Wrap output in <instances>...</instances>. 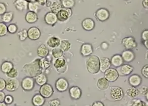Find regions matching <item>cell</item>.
<instances>
[{"mask_svg":"<svg viewBox=\"0 0 148 106\" xmlns=\"http://www.w3.org/2000/svg\"><path fill=\"white\" fill-rule=\"evenodd\" d=\"M142 38L144 41L148 40V30H144L142 33Z\"/></svg>","mask_w":148,"mask_h":106,"instance_id":"48","label":"cell"},{"mask_svg":"<svg viewBox=\"0 0 148 106\" xmlns=\"http://www.w3.org/2000/svg\"><path fill=\"white\" fill-rule=\"evenodd\" d=\"M14 14L12 11H7L2 16V22L4 23H10L14 18Z\"/></svg>","mask_w":148,"mask_h":106,"instance_id":"32","label":"cell"},{"mask_svg":"<svg viewBox=\"0 0 148 106\" xmlns=\"http://www.w3.org/2000/svg\"><path fill=\"white\" fill-rule=\"evenodd\" d=\"M38 20L37 14L34 12H27L25 15V20L29 24L35 23Z\"/></svg>","mask_w":148,"mask_h":106,"instance_id":"26","label":"cell"},{"mask_svg":"<svg viewBox=\"0 0 148 106\" xmlns=\"http://www.w3.org/2000/svg\"><path fill=\"white\" fill-rule=\"evenodd\" d=\"M6 81L5 80L0 78V91H3V89H5Z\"/></svg>","mask_w":148,"mask_h":106,"instance_id":"46","label":"cell"},{"mask_svg":"<svg viewBox=\"0 0 148 106\" xmlns=\"http://www.w3.org/2000/svg\"><path fill=\"white\" fill-rule=\"evenodd\" d=\"M13 101H14V98L11 95H8L5 96L4 102L7 104H10L13 102Z\"/></svg>","mask_w":148,"mask_h":106,"instance_id":"45","label":"cell"},{"mask_svg":"<svg viewBox=\"0 0 148 106\" xmlns=\"http://www.w3.org/2000/svg\"><path fill=\"white\" fill-rule=\"evenodd\" d=\"M8 32V26L6 24L3 22H0V37L6 35Z\"/></svg>","mask_w":148,"mask_h":106,"instance_id":"38","label":"cell"},{"mask_svg":"<svg viewBox=\"0 0 148 106\" xmlns=\"http://www.w3.org/2000/svg\"><path fill=\"white\" fill-rule=\"evenodd\" d=\"M132 105L133 106H147L145 102L140 99L134 100Z\"/></svg>","mask_w":148,"mask_h":106,"instance_id":"42","label":"cell"},{"mask_svg":"<svg viewBox=\"0 0 148 106\" xmlns=\"http://www.w3.org/2000/svg\"><path fill=\"white\" fill-rule=\"evenodd\" d=\"M145 97H146V99L148 101V90L147 92L145 94Z\"/></svg>","mask_w":148,"mask_h":106,"instance_id":"57","label":"cell"},{"mask_svg":"<svg viewBox=\"0 0 148 106\" xmlns=\"http://www.w3.org/2000/svg\"><path fill=\"white\" fill-rule=\"evenodd\" d=\"M44 20L46 24L49 25H53L58 20L56 14L51 11L49 12L46 14L45 16Z\"/></svg>","mask_w":148,"mask_h":106,"instance_id":"17","label":"cell"},{"mask_svg":"<svg viewBox=\"0 0 148 106\" xmlns=\"http://www.w3.org/2000/svg\"><path fill=\"white\" fill-rule=\"evenodd\" d=\"M110 95L114 101H120L124 96V92L121 88L119 86H114L111 88Z\"/></svg>","mask_w":148,"mask_h":106,"instance_id":"2","label":"cell"},{"mask_svg":"<svg viewBox=\"0 0 148 106\" xmlns=\"http://www.w3.org/2000/svg\"><path fill=\"white\" fill-rule=\"evenodd\" d=\"M35 81L38 85L41 86L42 85L47 84V78L45 74L40 73L37 76H36Z\"/></svg>","mask_w":148,"mask_h":106,"instance_id":"29","label":"cell"},{"mask_svg":"<svg viewBox=\"0 0 148 106\" xmlns=\"http://www.w3.org/2000/svg\"><path fill=\"white\" fill-rule=\"evenodd\" d=\"M53 89L52 86L49 84L42 85L40 89V94L44 98H49L53 93Z\"/></svg>","mask_w":148,"mask_h":106,"instance_id":"7","label":"cell"},{"mask_svg":"<svg viewBox=\"0 0 148 106\" xmlns=\"http://www.w3.org/2000/svg\"><path fill=\"white\" fill-rule=\"evenodd\" d=\"M28 37L32 41H37L39 39L41 35L40 29L36 27H31L27 30Z\"/></svg>","mask_w":148,"mask_h":106,"instance_id":"11","label":"cell"},{"mask_svg":"<svg viewBox=\"0 0 148 106\" xmlns=\"http://www.w3.org/2000/svg\"><path fill=\"white\" fill-rule=\"evenodd\" d=\"M140 93H141L142 94H145L148 91V88L146 86H142L141 88H140L139 89Z\"/></svg>","mask_w":148,"mask_h":106,"instance_id":"49","label":"cell"},{"mask_svg":"<svg viewBox=\"0 0 148 106\" xmlns=\"http://www.w3.org/2000/svg\"><path fill=\"white\" fill-rule=\"evenodd\" d=\"M74 0H62L61 4L65 9H71L75 5Z\"/></svg>","mask_w":148,"mask_h":106,"instance_id":"37","label":"cell"},{"mask_svg":"<svg viewBox=\"0 0 148 106\" xmlns=\"http://www.w3.org/2000/svg\"><path fill=\"white\" fill-rule=\"evenodd\" d=\"M60 41V39L58 37L52 36L47 40V44L49 47L54 49L59 47Z\"/></svg>","mask_w":148,"mask_h":106,"instance_id":"24","label":"cell"},{"mask_svg":"<svg viewBox=\"0 0 148 106\" xmlns=\"http://www.w3.org/2000/svg\"><path fill=\"white\" fill-rule=\"evenodd\" d=\"M56 88L59 92H64L67 90L69 87V82L64 78H60L56 81Z\"/></svg>","mask_w":148,"mask_h":106,"instance_id":"5","label":"cell"},{"mask_svg":"<svg viewBox=\"0 0 148 106\" xmlns=\"http://www.w3.org/2000/svg\"><path fill=\"white\" fill-rule=\"evenodd\" d=\"M62 9L63 7L61 3L58 1L53 2L51 5V11L56 14Z\"/></svg>","mask_w":148,"mask_h":106,"instance_id":"33","label":"cell"},{"mask_svg":"<svg viewBox=\"0 0 148 106\" xmlns=\"http://www.w3.org/2000/svg\"><path fill=\"white\" fill-rule=\"evenodd\" d=\"M17 35L18 36L19 39H20V41H25L26 38L28 37L27 30L25 29L22 30L18 32Z\"/></svg>","mask_w":148,"mask_h":106,"instance_id":"39","label":"cell"},{"mask_svg":"<svg viewBox=\"0 0 148 106\" xmlns=\"http://www.w3.org/2000/svg\"><path fill=\"white\" fill-rule=\"evenodd\" d=\"M34 85L35 81L30 77L24 78L22 80L21 86L24 90L30 91L34 88Z\"/></svg>","mask_w":148,"mask_h":106,"instance_id":"9","label":"cell"},{"mask_svg":"<svg viewBox=\"0 0 148 106\" xmlns=\"http://www.w3.org/2000/svg\"><path fill=\"white\" fill-rule=\"evenodd\" d=\"M69 94L73 99L77 100L79 99L82 95V89L77 86H72L69 89Z\"/></svg>","mask_w":148,"mask_h":106,"instance_id":"14","label":"cell"},{"mask_svg":"<svg viewBox=\"0 0 148 106\" xmlns=\"http://www.w3.org/2000/svg\"><path fill=\"white\" fill-rule=\"evenodd\" d=\"M86 66L88 72L96 74L100 71V59L97 56L91 55L86 61Z\"/></svg>","mask_w":148,"mask_h":106,"instance_id":"1","label":"cell"},{"mask_svg":"<svg viewBox=\"0 0 148 106\" xmlns=\"http://www.w3.org/2000/svg\"><path fill=\"white\" fill-rule=\"evenodd\" d=\"M72 14V10L71 9H62L56 14L57 19L60 21L63 22L71 17Z\"/></svg>","mask_w":148,"mask_h":106,"instance_id":"10","label":"cell"},{"mask_svg":"<svg viewBox=\"0 0 148 106\" xmlns=\"http://www.w3.org/2000/svg\"><path fill=\"white\" fill-rule=\"evenodd\" d=\"M142 78L139 75L133 74L130 76L128 79V82L131 86L138 87L142 82Z\"/></svg>","mask_w":148,"mask_h":106,"instance_id":"18","label":"cell"},{"mask_svg":"<svg viewBox=\"0 0 148 106\" xmlns=\"http://www.w3.org/2000/svg\"><path fill=\"white\" fill-rule=\"evenodd\" d=\"M126 92L127 95L131 98H135L140 94L139 89L133 86L128 88V89L126 90Z\"/></svg>","mask_w":148,"mask_h":106,"instance_id":"30","label":"cell"},{"mask_svg":"<svg viewBox=\"0 0 148 106\" xmlns=\"http://www.w3.org/2000/svg\"><path fill=\"white\" fill-rule=\"evenodd\" d=\"M45 99L40 94H36L32 98V103L35 106H42L44 104Z\"/></svg>","mask_w":148,"mask_h":106,"instance_id":"27","label":"cell"},{"mask_svg":"<svg viewBox=\"0 0 148 106\" xmlns=\"http://www.w3.org/2000/svg\"><path fill=\"white\" fill-rule=\"evenodd\" d=\"M7 6L3 3H0V15H3L7 12Z\"/></svg>","mask_w":148,"mask_h":106,"instance_id":"44","label":"cell"},{"mask_svg":"<svg viewBox=\"0 0 148 106\" xmlns=\"http://www.w3.org/2000/svg\"><path fill=\"white\" fill-rule=\"evenodd\" d=\"M146 58L147 59H148V51H147V52L146 53Z\"/></svg>","mask_w":148,"mask_h":106,"instance_id":"58","label":"cell"},{"mask_svg":"<svg viewBox=\"0 0 148 106\" xmlns=\"http://www.w3.org/2000/svg\"><path fill=\"white\" fill-rule=\"evenodd\" d=\"M110 12L107 9L101 8L98 9L96 12V18L101 22H104L108 20L110 17Z\"/></svg>","mask_w":148,"mask_h":106,"instance_id":"12","label":"cell"},{"mask_svg":"<svg viewBox=\"0 0 148 106\" xmlns=\"http://www.w3.org/2000/svg\"><path fill=\"white\" fill-rule=\"evenodd\" d=\"M144 45L145 46V47L148 50V41H144Z\"/></svg>","mask_w":148,"mask_h":106,"instance_id":"54","label":"cell"},{"mask_svg":"<svg viewBox=\"0 0 148 106\" xmlns=\"http://www.w3.org/2000/svg\"><path fill=\"white\" fill-rule=\"evenodd\" d=\"M18 28L15 24H10L8 26V31L9 33L14 34L17 32Z\"/></svg>","mask_w":148,"mask_h":106,"instance_id":"41","label":"cell"},{"mask_svg":"<svg viewBox=\"0 0 148 106\" xmlns=\"http://www.w3.org/2000/svg\"><path fill=\"white\" fill-rule=\"evenodd\" d=\"M133 69V67L130 65L123 64L118 68L116 70L120 76H128L132 72Z\"/></svg>","mask_w":148,"mask_h":106,"instance_id":"13","label":"cell"},{"mask_svg":"<svg viewBox=\"0 0 148 106\" xmlns=\"http://www.w3.org/2000/svg\"><path fill=\"white\" fill-rule=\"evenodd\" d=\"M71 43L69 41L64 39L61 41L58 47L61 50H62L63 52H65L69 50L71 48Z\"/></svg>","mask_w":148,"mask_h":106,"instance_id":"34","label":"cell"},{"mask_svg":"<svg viewBox=\"0 0 148 106\" xmlns=\"http://www.w3.org/2000/svg\"><path fill=\"white\" fill-rule=\"evenodd\" d=\"M64 52H63L62 50H61L59 47H57L56 48L52 49L51 54L53 57L55 59H58L62 57L63 56Z\"/></svg>","mask_w":148,"mask_h":106,"instance_id":"36","label":"cell"},{"mask_svg":"<svg viewBox=\"0 0 148 106\" xmlns=\"http://www.w3.org/2000/svg\"><path fill=\"white\" fill-rule=\"evenodd\" d=\"M14 5L18 11H22L28 9V3L25 0H15Z\"/></svg>","mask_w":148,"mask_h":106,"instance_id":"22","label":"cell"},{"mask_svg":"<svg viewBox=\"0 0 148 106\" xmlns=\"http://www.w3.org/2000/svg\"><path fill=\"white\" fill-rule=\"evenodd\" d=\"M28 3H33V2H37V0H25Z\"/></svg>","mask_w":148,"mask_h":106,"instance_id":"55","label":"cell"},{"mask_svg":"<svg viewBox=\"0 0 148 106\" xmlns=\"http://www.w3.org/2000/svg\"><path fill=\"white\" fill-rule=\"evenodd\" d=\"M121 56L123 61L126 62H132L135 59L134 53L130 50H127L123 51Z\"/></svg>","mask_w":148,"mask_h":106,"instance_id":"20","label":"cell"},{"mask_svg":"<svg viewBox=\"0 0 148 106\" xmlns=\"http://www.w3.org/2000/svg\"><path fill=\"white\" fill-rule=\"evenodd\" d=\"M141 73L144 77L148 79V64L143 66L141 70Z\"/></svg>","mask_w":148,"mask_h":106,"instance_id":"43","label":"cell"},{"mask_svg":"<svg viewBox=\"0 0 148 106\" xmlns=\"http://www.w3.org/2000/svg\"><path fill=\"white\" fill-rule=\"evenodd\" d=\"M47 0H37V2L40 5H46L47 3Z\"/></svg>","mask_w":148,"mask_h":106,"instance_id":"51","label":"cell"},{"mask_svg":"<svg viewBox=\"0 0 148 106\" xmlns=\"http://www.w3.org/2000/svg\"><path fill=\"white\" fill-rule=\"evenodd\" d=\"M111 64L113 65L114 67L119 68L123 63V60L121 55L119 54L114 55L112 57L111 59Z\"/></svg>","mask_w":148,"mask_h":106,"instance_id":"21","label":"cell"},{"mask_svg":"<svg viewBox=\"0 0 148 106\" xmlns=\"http://www.w3.org/2000/svg\"><path fill=\"white\" fill-rule=\"evenodd\" d=\"M5 95L3 91H0V103L4 102L5 98Z\"/></svg>","mask_w":148,"mask_h":106,"instance_id":"50","label":"cell"},{"mask_svg":"<svg viewBox=\"0 0 148 106\" xmlns=\"http://www.w3.org/2000/svg\"><path fill=\"white\" fill-rule=\"evenodd\" d=\"M53 65L56 70L60 72H64L66 70L67 62L63 57L56 59L54 61Z\"/></svg>","mask_w":148,"mask_h":106,"instance_id":"8","label":"cell"},{"mask_svg":"<svg viewBox=\"0 0 148 106\" xmlns=\"http://www.w3.org/2000/svg\"><path fill=\"white\" fill-rule=\"evenodd\" d=\"M142 4L145 8L148 9V0H143Z\"/></svg>","mask_w":148,"mask_h":106,"instance_id":"53","label":"cell"},{"mask_svg":"<svg viewBox=\"0 0 148 106\" xmlns=\"http://www.w3.org/2000/svg\"><path fill=\"white\" fill-rule=\"evenodd\" d=\"M93 52L92 46L89 43H84L81 46V55L84 57H88L92 55Z\"/></svg>","mask_w":148,"mask_h":106,"instance_id":"15","label":"cell"},{"mask_svg":"<svg viewBox=\"0 0 148 106\" xmlns=\"http://www.w3.org/2000/svg\"><path fill=\"white\" fill-rule=\"evenodd\" d=\"M49 52V49L45 44H41L37 49V54L40 57L42 58L47 57Z\"/></svg>","mask_w":148,"mask_h":106,"instance_id":"25","label":"cell"},{"mask_svg":"<svg viewBox=\"0 0 148 106\" xmlns=\"http://www.w3.org/2000/svg\"><path fill=\"white\" fill-rule=\"evenodd\" d=\"M109 82L105 77H101L98 80L97 82V88L101 90H104L109 86Z\"/></svg>","mask_w":148,"mask_h":106,"instance_id":"23","label":"cell"},{"mask_svg":"<svg viewBox=\"0 0 148 106\" xmlns=\"http://www.w3.org/2000/svg\"><path fill=\"white\" fill-rule=\"evenodd\" d=\"M0 106H7V104L3 102L2 103H0Z\"/></svg>","mask_w":148,"mask_h":106,"instance_id":"56","label":"cell"},{"mask_svg":"<svg viewBox=\"0 0 148 106\" xmlns=\"http://www.w3.org/2000/svg\"><path fill=\"white\" fill-rule=\"evenodd\" d=\"M60 104V102L59 100L56 99L52 100L49 102L50 106H59Z\"/></svg>","mask_w":148,"mask_h":106,"instance_id":"47","label":"cell"},{"mask_svg":"<svg viewBox=\"0 0 148 106\" xmlns=\"http://www.w3.org/2000/svg\"><path fill=\"white\" fill-rule=\"evenodd\" d=\"M51 59L48 57H42L39 61V65L41 69H47L51 65Z\"/></svg>","mask_w":148,"mask_h":106,"instance_id":"28","label":"cell"},{"mask_svg":"<svg viewBox=\"0 0 148 106\" xmlns=\"http://www.w3.org/2000/svg\"><path fill=\"white\" fill-rule=\"evenodd\" d=\"M119 74L117 70L113 68H110L104 73V77L109 82H114L119 78Z\"/></svg>","mask_w":148,"mask_h":106,"instance_id":"4","label":"cell"},{"mask_svg":"<svg viewBox=\"0 0 148 106\" xmlns=\"http://www.w3.org/2000/svg\"><path fill=\"white\" fill-rule=\"evenodd\" d=\"M6 74L9 78H16L18 76V72L17 69L14 68Z\"/></svg>","mask_w":148,"mask_h":106,"instance_id":"40","label":"cell"},{"mask_svg":"<svg viewBox=\"0 0 148 106\" xmlns=\"http://www.w3.org/2000/svg\"><path fill=\"white\" fill-rule=\"evenodd\" d=\"M82 25L84 30L90 31L92 30L95 27V22L92 19L88 18L84 19L83 21Z\"/></svg>","mask_w":148,"mask_h":106,"instance_id":"19","label":"cell"},{"mask_svg":"<svg viewBox=\"0 0 148 106\" xmlns=\"http://www.w3.org/2000/svg\"><path fill=\"white\" fill-rule=\"evenodd\" d=\"M14 68V65L10 61H5L1 66V70L2 72L5 74L9 73Z\"/></svg>","mask_w":148,"mask_h":106,"instance_id":"31","label":"cell"},{"mask_svg":"<svg viewBox=\"0 0 148 106\" xmlns=\"http://www.w3.org/2000/svg\"><path fill=\"white\" fill-rule=\"evenodd\" d=\"M121 43L127 50H132L136 48L137 46L135 39L132 36L123 38L121 41Z\"/></svg>","mask_w":148,"mask_h":106,"instance_id":"6","label":"cell"},{"mask_svg":"<svg viewBox=\"0 0 148 106\" xmlns=\"http://www.w3.org/2000/svg\"><path fill=\"white\" fill-rule=\"evenodd\" d=\"M20 86L19 82L16 78H9L6 81L5 89L7 91L13 92L18 88Z\"/></svg>","mask_w":148,"mask_h":106,"instance_id":"3","label":"cell"},{"mask_svg":"<svg viewBox=\"0 0 148 106\" xmlns=\"http://www.w3.org/2000/svg\"><path fill=\"white\" fill-rule=\"evenodd\" d=\"M92 106H104L103 103L99 101H97L93 104Z\"/></svg>","mask_w":148,"mask_h":106,"instance_id":"52","label":"cell"},{"mask_svg":"<svg viewBox=\"0 0 148 106\" xmlns=\"http://www.w3.org/2000/svg\"><path fill=\"white\" fill-rule=\"evenodd\" d=\"M39 4L37 2L29 3L28 9L30 11L34 12L37 14L39 10Z\"/></svg>","mask_w":148,"mask_h":106,"instance_id":"35","label":"cell"},{"mask_svg":"<svg viewBox=\"0 0 148 106\" xmlns=\"http://www.w3.org/2000/svg\"><path fill=\"white\" fill-rule=\"evenodd\" d=\"M132 106V105H130V106Z\"/></svg>","mask_w":148,"mask_h":106,"instance_id":"59","label":"cell"},{"mask_svg":"<svg viewBox=\"0 0 148 106\" xmlns=\"http://www.w3.org/2000/svg\"><path fill=\"white\" fill-rule=\"evenodd\" d=\"M111 65V61L108 57H102L100 59V71L102 72L105 73L109 69Z\"/></svg>","mask_w":148,"mask_h":106,"instance_id":"16","label":"cell"}]
</instances>
